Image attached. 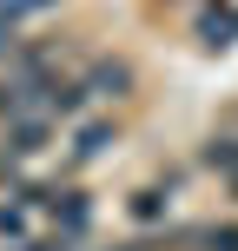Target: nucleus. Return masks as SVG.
<instances>
[{"mask_svg":"<svg viewBox=\"0 0 238 251\" xmlns=\"http://www.w3.org/2000/svg\"><path fill=\"white\" fill-rule=\"evenodd\" d=\"M199 245H205V251H238V225H205Z\"/></svg>","mask_w":238,"mask_h":251,"instance_id":"nucleus-8","label":"nucleus"},{"mask_svg":"<svg viewBox=\"0 0 238 251\" xmlns=\"http://www.w3.org/2000/svg\"><path fill=\"white\" fill-rule=\"evenodd\" d=\"M113 146H119V132H113V126H100V119H93V126H79V132H73V165H93V159H106Z\"/></svg>","mask_w":238,"mask_h":251,"instance_id":"nucleus-4","label":"nucleus"},{"mask_svg":"<svg viewBox=\"0 0 238 251\" xmlns=\"http://www.w3.org/2000/svg\"><path fill=\"white\" fill-rule=\"evenodd\" d=\"M40 113H47V119H79V113H86V86H79V79H53Z\"/></svg>","mask_w":238,"mask_h":251,"instance_id":"nucleus-3","label":"nucleus"},{"mask_svg":"<svg viewBox=\"0 0 238 251\" xmlns=\"http://www.w3.org/2000/svg\"><path fill=\"white\" fill-rule=\"evenodd\" d=\"M47 139H53V119L47 113H33V119H7V159H33V152H47Z\"/></svg>","mask_w":238,"mask_h":251,"instance_id":"nucleus-2","label":"nucleus"},{"mask_svg":"<svg viewBox=\"0 0 238 251\" xmlns=\"http://www.w3.org/2000/svg\"><path fill=\"white\" fill-rule=\"evenodd\" d=\"M205 165H212V172H238V139H212V146H205Z\"/></svg>","mask_w":238,"mask_h":251,"instance_id":"nucleus-7","label":"nucleus"},{"mask_svg":"<svg viewBox=\"0 0 238 251\" xmlns=\"http://www.w3.org/2000/svg\"><path fill=\"white\" fill-rule=\"evenodd\" d=\"M0 238H26V212L20 205H0Z\"/></svg>","mask_w":238,"mask_h":251,"instance_id":"nucleus-9","label":"nucleus"},{"mask_svg":"<svg viewBox=\"0 0 238 251\" xmlns=\"http://www.w3.org/2000/svg\"><path fill=\"white\" fill-rule=\"evenodd\" d=\"M232 33H238V13H225V20H199V40H205L212 53H225V47H232Z\"/></svg>","mask_w":238,"mask_h":251,"instance_id":"nucleus-5","label":"nucleus"},{"mask_svg":"<svg viewBox=\"0 0 238 251\" xmlns=\"http://www.w3.org/2000/svg\"><path fill=\"white\" fill-rule=\"evenodd\" d=\"M132 218H139V225H152V218H165V192H159V185L132 192Z\"/></svg>","mask_w":238,"mask_h":251,"instance_id":"nucleus-6","label":"nucleus"},{"mask_svg":"<svg viewBox=\"0 0 238 251\" xmlns=\"http://www.w3.org/2000/svg\"><path fill=\"white\" fill-rule=\"evenodd\" d=\"M113 251H152V245H139V238H132V245H113Z\"/></svg>","mask_w":238,"mask_h":251,"instance_id":"nucleus-10","label":"nucleus"},{"mask_svg":"<svg viewBox=\"0 0 238 251\" xmlns=\"http://www.w3.org/2000/svg\"><path fill=\"white\" fill-rule=\"evenodd\" d=\"M79 86H86V100H126L132 93V66L126 60H93Z\"/></svg>","mask_w":238,"mask_h":251,"instance_id":"nucleus-1","label":"nucleus"},{"mask_svg":"<svg viewBox=\"0 0 238 251\" xmlns=\"http://www.w3.org/2000/svg\"><path fill=\"white\" fill-rule=\"evenodd\" d=\"M232 199H238V172H232Z\"/></svg>","mask_w":238,"mask_h":251,"instance_id":"nucleus-11","label":"nucleus"}]
</instances>
